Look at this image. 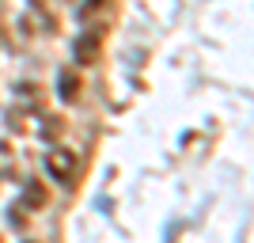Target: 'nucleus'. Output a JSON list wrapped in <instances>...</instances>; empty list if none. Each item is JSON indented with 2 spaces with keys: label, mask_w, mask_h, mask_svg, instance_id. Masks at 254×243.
<instances>
[{
  "label": "nucleus",
  "mask_w": 254,
  "mask_h": 243,
  "mask_svg": "<svg viewBox=\"0 0 254 243\" xmlns=\"http://www.w3.org/2000/svg\"><path fill=\"white\" fill-rule=\"evenodd\" d=\"M76 167H80V160H76L72 148H53L50 156H46V171H50L57 182H72Z\"/></svg>",
  "instance_id": "nucleus-1"
},
{
  "label": "nucleus",
  "mask_w": 254,
  "mask_h": 243,
  "mask_svg": "<svg viewBox=\"0 0 254 243\" xmlns=\"http://www.w3.org/2000/svg\"><path fill=\"white\" fill-rule=\"evenodd\" d=\"M61 95L68 99V103L80 95V80H76V73H61Z\"/></svg>",
  "instance_id": "nucleus-2"
},
{
  "label": "nucleus",
  "mask_w": 254,
  "mask_h": 243,
  "mask_svg": "<svg viewBox=\"0 0 254 243\" xmlns=\"http://www.w3.org/2000/svg\"><path fill=\"white\" fill-rule=\"evenodd\" d=\"M11 167H15V152L8 141H0V175H11Z\"/></svg>",
  "instance_id": "nucleus-3"
},
{
  "label": "nucleus",
  "mask_w": 254,
  "mask_h": 243,
  "mask_svg": "<svg viewBox=\"0 0 254 243\" xmlns=\"http://www.w3.org/2000/svg\"><path fill=\"white\" fill-rule=\"evenodd\" d=\"M95 53H99V34H95V38H91V42H87V38H84V42L76 46V57H80V61H84V65L91 61Z\"/></svg>",
  "instance_id": "nucleus-4"
},
{
  "label": "nucleus",
  "mask_w": 254,
  "mask_h": 243,
  "mask_svg": "<svg viewBox=\"0 0 254 243\" xmlns=\"http://www.w3.org/2000/svg\"><path fill=\"white\" fill-rule=\"evenodd\" d=\"M27 201H31V205H46V190L38 186V182H31V186H27Z\"/></svg>",
  "instance_id": "nucleus-5"
}]
</instances>
